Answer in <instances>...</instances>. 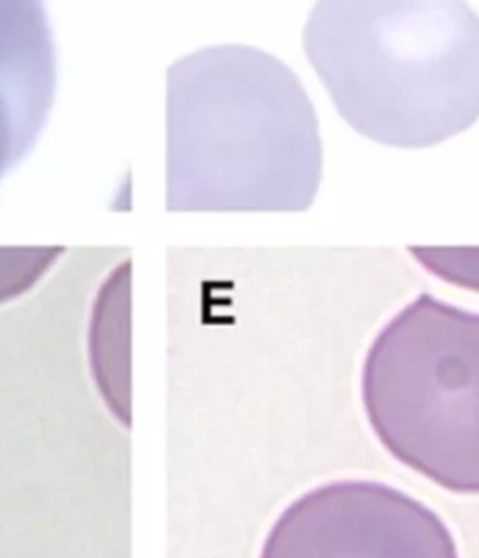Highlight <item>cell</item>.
Instances as JSON below:
<instances>
[{
    "label": "cell",
    "mask_w": 479,
    "mask_h": 558,
    "mask_svg": "<svg viewBox=\"0 0 479 558\" xmlns=\"http://www.w3.org/2000/svg\"><path fill=\"white\" fill-rule=\"evenodd\" d=\"M315 107L281 60L216 47L169 72V210H306L319 192Z\"/></svg>",
    "instance_id": "cell-1"
},
{
    "label": "cell",
    "mask_w": 479,
    "mask_h": 558,
    "mask_svg": "<svg viewBox=\"0 0 479 558\" xmlns=\"http://www.w3.org/2000/svg\"><path fill=\"white\" fill-rule=\"evenodd\" d=\"M304 47L367 140L426 148L479 119V15L463 2H320Z\"/></svg>",
    "instance_id": "cell-2"
},
{
    "label": "cell",
    "mask_w": 479,
    "mask_h": 558,
    "mask_svg": "<svg viewBox=\"0 0 479 558\" xmlns=\"http://www.w3.org/2000/svg\"><path fill=\"white\" fill-rule=\"evenodd\" d=\"M361 399L393 458L447 492L479 493V313L419 294L369 347Z\"/></svg>",
    "instance_id": "cell-3"
},
{
    "label": "cell",
    "mask_w": 479,
    "mask_h": 558,
    "mask_svg": "<svg viewBox=\"0 0 479 558\" xmlns=\"http://www.w3.org/2000/svg\"><path fill=\"white\" fill-rule=\"evenodd\" d=\"M260 558H459L444 521L390 485L345 480L294 500Z\"/></svg>",
    "instance_id": "cell-4"
},
{
    "label": "cell",
    "mask_w": 479,
    "mask_h": 558,
    "mask_svg": "<svg viewBox=\"0 0 479 558\" xmlns=\"http://www.w3.org/2000/svg\"><path fill=\"white\" fill-rule=\"evenodd\" d=\"M64 253V247H0V304L28 293Z\"/></svg>",
    "instance_id": "cell-5"
},
{
    "label": "cell",
    "mask_w": 479,
    "mask_h": 558,
    "mask_svg": "<svg viewBox=\"0 0 479 558\" xmlns=\"http://www.w3.org/2000/svg\"><path fill=\"white\" fill-rule=\"evenodd\" d=\"M410 253L439 278L479 291V250L410 247Z\"/></svg>",
    "instance_id": "cell-6"
}]
</instances>
